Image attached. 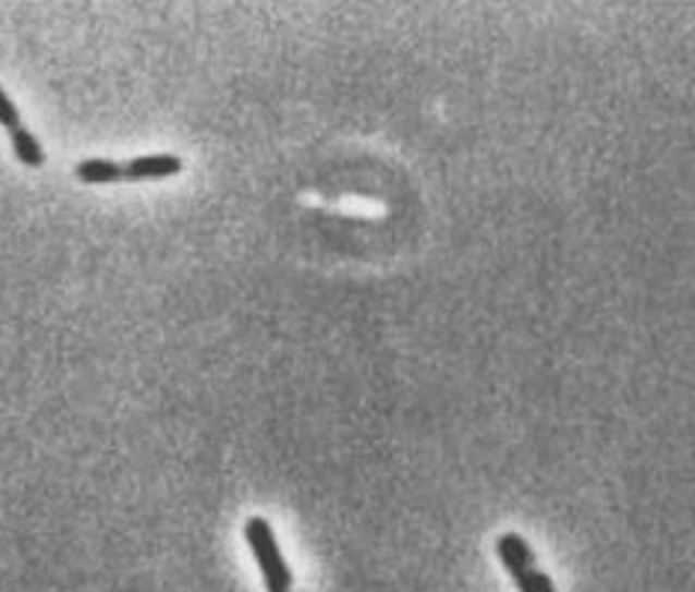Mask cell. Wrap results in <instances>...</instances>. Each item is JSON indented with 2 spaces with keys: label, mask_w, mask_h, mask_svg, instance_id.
I'll use <instances>...</instances> for the list:
<instances>
[{
  "label": "cell",
  "mask_w": 695,
  "mask_h": 592,
  "mask_svg": "<svg viewBox=\"0 0 695 592\" xmlns=\"http://www.w3.org/2000/svg\"><path fill=\"white\" fill-rule=\"evenodd\" d=\"M244 539L251 545V554L261 571V581L268 592H292V569L285 563L283 551L277 545V533L268 524V518L253 516L244 524Z\"/></svg>",
  "instance_id": "cell-1"
},
{
  "label": "cell",
  "mask_w": 695,
  "mask_h": 592,
  "mask_svg": "<svg viewBox=\"0 0 695 592\" xmlns=\"http://www.w3.org/2000/svg\"><path fill=\"white\" fill-rule=\"evenodd\" d=\"M182 173V158L170 153L141 155L125 165V179L143 182V179H170V176Z\"/></svg>",
  "instance_id": "cell-2"
},
{
  "label": "cell",
  "mask_w": 695,
  "mask_h": 592,
  "mask_svg": "<svg viewBox=\"0 0 695 592\" xmlns=\"http://www.w3.org/2000/svg\"><path fill=\"white\" fill-rule=\"evenodd\" d=\"M497 554H500L502 566H505V571H509L511 578H517L521 571L538 566L533 548H529V542H526L521 533H502V536L497 539Z\"/></svg>",
  "instance_id": "cell-3"
},
{
  "label": "cell",
  "mask_w": 695,
  "mask_h": 592,
  "mask_svg": "<svg viewBox=\"0 0 695 592\" xmlns=\"http://www.w3.org/2000/svg\"><path fill=\"white\" fill-rule=\"evenodd\" d=\"M75 176L84 185H110V182L125 179V167L110 158H87L75 167Z\"/></svg>",
  "instance_id": "cell-4"
},
{
  "label": "cell",
  "mask_w": 695,
  "mask_h": 592,
  "mask_svg": "<svg viewBox=\"0 0 695 592\" xmlns=\"http://www.w3.org/2000/svg\"><path fill=\"white\" fill-rule=\"evenodd\" d=\"M10 143H12V153H15V158H19L24 167H42L45 165L42 143L36 141V134H33L31 129H24V125L12 129Z\"/></svg>",
  "instance_id": "cell-5"
},
{
  "label": "cell",
  "mask_w": 695,
  "mask_h": 592,
  "mask_svg": "<svg viewBox=\"0 0 695 592\" xmlns=\"http://www.w3.org/2000/svg\"><path fill=\"white\" fill-rule=\"evenodd\" d=\"M511 581L517 583V590L521 592H556L553 578H550L547 571L538 569V566H535V569L521 571V575H517V578H511Z\"/></svg>",
  "instance_id": "cell-6"
},
{
  "label": "cell",
  "mask_w": 695,
  "mask_h": 592,
  "mask_svg": "<svg viewBox=\"0 0 695 592\" xmlns=\"http://www.w3.org/2000/svg\"><path fill=\"white\" fill-rule=\"evenodd\" d=\"M19 125H22V113L15 108V101L7 96V89L0 87V129L12 132V129H19Z\"/></svg>",
  "instance_id": "cell-7"
}]
</instances>
